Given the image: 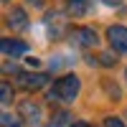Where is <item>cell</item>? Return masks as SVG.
<instances>
[{
    "label": "cell",
    "mask_w": 127,
    "mask_h": 127,
    "mask_svg": "<svg viewBox=\"0 0 127 127\" xmlns=\"http://www.w3.org/2000/svg\"><path fill=\"white\" fill-rule=\"evenodd\" d=\"M3 127H23V122H20V117H13V114H3Z\"/></svg>",
    "instance_id": "cell-10"
},
{
    "label": "cell",
    "mask_w": 127,
    "mask_h": 127,
    "mask_svg": "<svg viewBox=\"0 0 127 127\" xmlns=\"http://www.w3.org/2000/svg\"><path fill=\"white\" fill-rule=\"evenodd\" d=\"M66 10H69V15L81 18L84 13H87V0H69V3H66Z\"/></svg>",
    "instance_id": "cell-8"
},
{
    "label": "cell",
    "mask_w": 127,
    "mask_h": 127,
    "mask_svg": "<svg viewBox=\"0 0 127 127\" xmlns=\"http://www.w3.org/2000/svg\"><path fill=\"white\" fill-rule=\"evenodd\" d=\"M79 89H81V81L79 76H74V74H66V76H61L56 84H54V89L48 92V99L51 102H74L79 97Z\"/></svg>",
    "instance_id": "cell-1"
},
{
    "label": "cell",
    "mask_w": 127,
    "mask_h": 127,
    "mask_svg": "<svg viewBox=\"0 0 127 127\" xmlns=\"http://www.w3.org/2000/svg\"><path fill=\"white\" fill-rule=\"evenodd\" d=\"M99 59H102V64H104V66H112V64H117V59H114L112 54H102Z\"/></svg>",
    "instance_id": "cell-13"
},
{
    "label": "cell",
    "mask_w": 127,
    "mask_h": 127,
    "mask_svg": "<svg viewBox=\"0 0 127 127\" xmlns=\"http://www.w3.org/2000/svg\"><path fill=\"white\" fill-rule=\"evenodd\" d=\"M0 48H3V54L5 56H23L26 51H28V46L23 43V41H15V38H3L0 41Z\"/></svg>",
    "instance_id": "cell-5"
},
{
    "label": "cell",
    "mask_w": 127,
    "mask_h": 127,
    "mask_svg": "<svg viewBox=\"0 0 127 127\" xmlns=\"http://www.w3.org/2000/svg\"><path fill=\"white\" fill-rule=\"evenodd\" d=\"M5 23L13 28V31H23V28H28V15H26V10H23V8H13V10L8 13Z\"/></svg>",
    "instance_id": "cell-6"
},
{
    "label": "cell",
    "mask_w": 127,
    "mask_h": 127,
    "mask_svg": "<svg viewBox=\"0 0 127 127\" xmlns=\"http://www.w3.org/2000/svg\"><path fill=\"white\" fill-rule=\"evenodd\" d=\"M64 125H69V114L66 112H59L54 117V122H51V127H64Z\"/></svg>",
    "instance_id": "cell-11"
},
{
    "label": "cell",
    "mask_w": 127,
    "mask_h": 127,
    "mask_svg": "<svg viewBox=\"0 0 127 127\" xmlns=\"http://www.w3.org/2000/svg\"><path fill=\"white\" fill-rule=\"evenodd\" d=\"M125 76H127V71H125Z\"/></svg>",
    "instance_id": "cell-17"
},
{
    "label": "cell",
    "mask_w": 127,
    "mask_h": 127,
    "mask_svg": "<svg viewBox=\"0 0 127 127\" xmlns=\"http://www.w3.org/2000/svg\"><path fill=\"white\" fill-rule=\"evenodd\" d=\"M107 38L114 51H120V54H127V28L125 26H109L107 28Z\"/></svg>",
    "instance_id": "cell-2"
},
{
    "label": "cell",
    "mask_w": 127,
    "mask_h": 127,
    "mask_svg": "<svg viewBox=\"0 0 127 127\" xmlns=\"http://www.w3.org/2000/svg\"><path fill=\"white\" fill-rule=\"evenodd\" d=\"M71 38H74V43H79V46H84V48H92V46L99 43V36H97V31H94V28H74Z\"/></svg>",
    "instance_id": "cell-3"
},
{
    "label": "cell",
    "mask_w": 127,
    "mask_h": 127,
    "mask_svg": "<svg viewBox=\"0 0 127 127\" xmlns=\"http://www.w3.org/2000/svg\"><path fill=\"white\" fill-rule=\"evenodd\" d=\"M18 79H20V87L28 89V92H36L41 87H46V81H48L46 74H18Z\"/></svg>",
    "instance_id": "cell-4"
},
{
    "label": "cell",
    "mask_w": 127,
    "mask_h": 127,
    "mask_svg": "<svg viewBox=\"0 0 127 127\" xmlns=\"http://www.w3.org/2000/svg\"><path fill=\"white\" fill-rule=\"evenodd\" d=\"M125 0H104V5H122Z\"/></svg>",
    "instance_id": "cell-15"
},
{
    "label": "cell",
    "mask_w": 127,
    "mask_h": 127,
    "mask_svg": "<svg viewBox=\"0 0 127 127\" xmlns=\"http://www.w3.org/2000/svg\"><path fill=\"white\" fill-rule=\"evenodd\" d=\"M0 102H3V104H10V102H13V87H10V81H3V84H0Z\"/></svg>",
    "instance_id": "cell-9"
},
{
    "label": "cell",
    "mask_w": 127,
    "mask_h": 127,
    "mask_svg": "<svg viewBox=\"0 0 127 127\" xmlns=\"http://www.w3.org/2000/svg\"><path fill=\"white\" fill-rule=\"evenodd\" d=\"M69 127H92V125H89V122H81V120H79V122H74V125H69Z\"/></svg>",
    "instance_id": "cell-14"
},
{
    "label": "cell",
    "mask_w": 127,
    "mask_h": 127,
    "mask_svg": "<svg viewBox=\"0 0 127 127\" xmlns=\"http://www.w3.org/2000/svg\"><path fill=\"white\" fill-rule=\"evenodd\" d=\"M20 114H23L28 122H33V125L41 122V107L33 99H23V102H20Z\"/></svg>",
    "instance_id": "cell-7"
},
{
    "label": "cell",
    "mask_w": 127,
    "mask_h": 127,
    "mask_svg": "<svg viewBox=\"0 0 127 127\" xmlns=\"http://www.w3.org/2000/svg\"><path fill=\"white\" fill-rule=\"evenodd\" d=\"M104 127H125V125H122V120H117V117H107V120H104Z\"/></svg>",
    "instance_id": "cell-12"
},
{
    "label": "cell",
    "mask_w": 127,
    "mask_h": 127,
    "mask_svg": "<svg viewBox=\"0 0 127 127\" xmlns=\"http://www.w3.org/2000/svg\"><path fill=\"white\" fill-rule=\"evenodd\" d=\"M31 3H33V5H43V0H31Z\"/></svg>",
    "instance_id": "cell-16"
}]
</instances>
